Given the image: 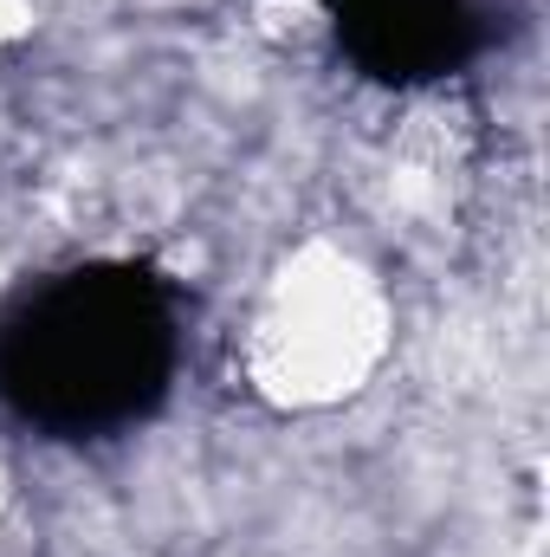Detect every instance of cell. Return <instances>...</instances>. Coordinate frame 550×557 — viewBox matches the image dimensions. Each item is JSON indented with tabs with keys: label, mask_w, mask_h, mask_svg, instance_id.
Instances as JSON below:
<instances>
[{
	"label": "cell",
	"mask_w": 550,
	"mask_h": 557,
	"mask_svg": "<svg viewBox=\"0 0 550 557\" xmlns=\"http://www.w3.org/2000/svg\"><path fill=\"white\" fill-rule=\"evenodd\" d=\"M343 59L389 91H421L486 52L479 0H324Z\"/></svg>",
	"instance_id": "7a4b0ae2"
},
{
	"label": "cell",
	"mask_w": 550,
	"mask_h": 557,
	"mask_svg": "<svg viewBox=\"0 0 550 557\" xmlns=\"http://www.w3.org/2000/svg\"><path fill=\"white\" fill-rule=\"evenodd\" d=\"M175 370V292L137 260L59 267L0 305V409L46 441L142 428L168 403Z\"/></svg>",
	"instance_id": "6da1fadb"
}]
</instances>
